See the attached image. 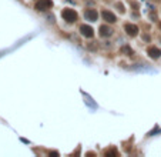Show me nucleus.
<instances>
[{
	"label": "nucleus",
	"mask_w": 161,
	"mask_h": 157,
	"mask_svg": "<svg viewBox=\"0 0 161 157\" xmlns=\"http://www.w3.org/2000/svg\"><path fill=\"white\" fill-rule=\"evenodd\" d=\"M61 16H63V19H64L66 22L73 23L77 20V13L73 9H66V10H63L61 11Z\"/></svg>",
	"instance_id": "f257e3e1"
},
{
	"label": "nucleus",
	"mask_w": 161,
	"mask_h": 157,
	"mask_svg": "<svg viewBox=\"0 0 161 157\" xmlns=\"http://www.w3.org/2000/svg\"><path fill=\"white\" fill-rule=\"evenodd\" d=\"M52 4H53V3H52L50 0H40V1L36 4V9H37V10H47L49 7H52Z\"/></svg>",
	"instance_id": "f03ea898"
},
{
	"label": "nucleus",
	"mask_w": 161,
	"mask_h": 157,
	"mask_svg": "<svg viewBox=\"0 0 161 157\" xmlns=\"http://www.w3.org/2000/svg\"><path fill=\"white\" fill-rule=\"evenodd\" d=\"M80 32L86 37H93V29L90 26H87V24H81L80 26Z\"/></svg>",
	"instance_id": "7ed1b4c3"
},
{
	"label": "nucleus",
	"mask_w": 161,
	"mask_h": 157,
	"mask_svg": "<svg viewBox=\"0 0 161 157\" xmlns=\"http://www.w3.org/2000/svg\"><path fill=\"white\" fill-rule=\"evenodd\" d=\"M103 19H104L106 22H108V23H116V22H117V17H116L111 11H107V10L103 11Z\"/></svg>",
	"instance_id": "20e7f679"
},
{
	"label": "nucleus",
	"mask_w": 161,
	"mask_h": 157,
	"mask_svg": "<svg viewBox=\"0 0 161 157\" xmlns=\"http://www.w3.org/2000/svg\"><path fill=\"white\" fill-rule=\"evenodd\" d=\"M124 29H126V32L130 34V36H136V34L138 33V27L136 26V24H126L124 26Z\"/></svg>",
	"instance_id": "39448f33"
},
{
	"label": "nucleus",
	"mask_w": 161,
	"mask_h": 157,
	"mask_svg": "<svg viewBox=\"0 0 161 157\" xmlns=\"http://www.w3.org/2000/svg\"><path fill=\"white\" fill-rule=\"evenodd\" d=\"M147 53H148L150 57H153V59H157V57L161 56V50L157 49V47H150V49L147 50Z\"/></svg>",
	"instance_id": "423d86ee"
},
{
	"label": "nucleus",
	"mask_w": 161,
	"mask_h": 157,
	"mask_svg": "<svg viewBox=\"0 0 161 157\" xmlns=\"http://www.w3.org/2000/svg\"><path fill=\"white\" fill-rule=\"evenodd\" d=\"M111 29L110 27H107V26H101L100 27V34L101 36H104V37H108V36H111Z\"/></svg>",
	"instance_id": "0eeeda50"
},
{
	"label": "nucleus",
	"mask_w": 161,
	"mask_h": 157,
	"mask_svg": "<svg viewBox=\"0 0 161 157\" xmlns=\"http://www.w3.org/2000/svg\"><path fill=\"white\" fill-rule=\"evenodd\" d=\"M86 17L88 19V20H97V13L94 10H87L86 11Z\"/></svg>",
	"instance_id": "6e6552de"
}]
</instances>
